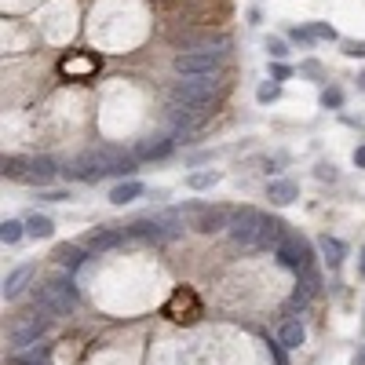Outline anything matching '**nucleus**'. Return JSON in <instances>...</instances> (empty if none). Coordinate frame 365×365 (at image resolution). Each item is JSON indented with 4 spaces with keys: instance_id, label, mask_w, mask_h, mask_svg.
Returning a JSON list of instances; mask_svg holds the SVG:
<instances>
[{
    "instance_id": "nucleus-11",
    "label": "nucleus",
    "mask_w": 365,
    "mask_h": 365,
    "mask_svg": "<svg viewBox=\"0 0 365 365\" xmlns=\"http://www.w3.org/2000/svg\"><path fill=\"white\" fill-rule=\"evenodd\" d=\"M124 241V230H110V227H99V230H91L88 238H84V249L91 256H102V252H110L117 249V245Z\"/></svg>"
},
{
    "instance_id": "nucleus-31",
    "label": "nucleus",
    "mask_w": 365,
    "mask_h": 365,
    "mask_svg": "<svg viewBox=\"0 0 365 365\" xmlns=\"http://www.w3.org/2000/svg\"><path fill=\"white\" fill-rule=\"evenodd\" d=\"M274 81H289V66H281V62H274Z\"/></svg>"
},
{
    "instance_id": "nucleus-26",
    "label": "nucleus",
    "mask_w": 365,
    "mask_h": 365,
    "mask_svg": "<svg viewBox=\"0 0 365 365\" xmlns=\"http://www.w3.org/2000/svg\"><path fill=\"white\" fill-rule=\"evenodd\" d=\"M307 30H310L315 41H336V30H333V26H325V22H315V26H307Z\"/></svg>"
},
{
    "instance_id": "nucleus-22",
    "label": "nucleus",
    "mask_w": 365,
    "mask_h": 365,
    "mask_svg": "<svg viewBox=\"0 0 365 365\" xmlns=\"http://www.w3.org/2000/svg\"><path fill=\"white\" fill-rule=\"evenodd\" d=\"M22 234H26V223H19V219H4V223H0V241L4 245H15Z\"/></svg>"
},
{
    "instance_id": "nucleus-18",
    "label": "nucleus",
    "mask_w": 365,
    "mask_h": 365,
    "mask_svg": "<svg viewBox=\"0 0 365 365\" xmlns=\"http://www.w3.org/2000/svg\"><path fill=\"white\" fill-rule=\"evenodd\" d=\"M303 336H307V333H303V325H299V321H285L281 329H278V344L292 350V347L303 344Z\"/></svg>"
},
{
    "instance_id": "nucleus-4",
    "label": "nucleus",
    "mask_w": 365,
    "mask_h": 365,
    "mask_svg": "<svg viewBox=\"0 0 365 365\" xmlns=\"http://www.w3.org/2000/svg\"><path fill=\"white\" fill-rule=\"evenodd\" d=\"M223 66V51H205V48H187L179 51L172 70L179 77H205V73H219Z\"/></svg>"
},
{
    "instance_id": "nucleus-1",
    "label": "nucleus",
    "mask_w": 365,
    "mask_h": 365,
    "mask_svg": "<svg viewBox=\"0 0 365 365\" xmlns=\"http://www.w3.org/2000/svg\"><path fill=\"white\" fill-rule=\"evenodd\" d=\"M77 285L70 274H51V278L37 289V307L48 310V315H70L77 307Z\"/></svg>"
},
{
    "instance_id": "nucleus-28",
    "label": "nucleus",
    "mask_w": 365,
    "mask_h": 365,
    "mask_svg": "<svg viewBox=\"0 0 365 365\" xmlns=\"http://www.w3.org/2000/svg\"><path fill=\"white\" fill-rule=\"evenodd\" d=\"M278 95H281V88H278V84H263V88L256 91V99H259V102H274Z\"/></svg>"
},
{
    "instance_id": "nucleus-20",
    "label": "nucleus",
    "mask_w": 365,
    "mask_h": 365,
    "mask_svg": "<svg viewBox=\"0 0 365 365\" xmlns=\"http://www.w3.org/2000/svg\"><path fill=\"white\" fill-rule=\"evenodd\" d=\"M26 234H30V238H51V234H55V223H51L48 216H30L26 219Z\"/></svg>"
},
{
    "instance_id": "nucleus-15",
    "label": "nucleus",
    "mask_w": 365,
    "mask_h": 365,
    "mask_svg": "<svg viewBox=\"0 0 365 365\" xmlns=\"http://www.w3.org/2000/svg\"><path fill=\"white\" fill-rule=\"evenodd\" d=\"M285 234H289V227H285L281 219L263 216V234H259V245H263V249H274V252H278V245L285 241Z\"/></svg>"
},
{
    "instance_id": "nucleus-32",
    "label": "nucleus",
    "mask_w": 365,
    "mask_h": 365,
    "mask_svg": "<svg viewBox=\"0 0 365 365\" xmlns=\"http://www.w3.org/2000/svg\"><path fill=\"white\" fill-rule=\"evenodd\" d=\"M355 165H358V168H365V142H362V147L355 150Z\"/></svg>"
},
{
    "instance_id": "nucleus-21",
    "label": "nucleus",
    "mask_w": 365,
    "mask_h": 365,
    "mask_svg": "<svg viewBox=\"0 0 365 365\" xmlns=\"http://www.w3.org/2000/svg\"><path fill=\"white\" fill-rule=\"evenodd\" d=\"M212 182H219L216 168H208V172H190V176H187V187H190V190H208Z\"/></svg>"
},
{
    "instance_id": "nucleus-3",
    "label": "nucleus",
    "mask_w": 365,
    "mask_h": 365,
    "mask_svg": "<svg viewBox=\"0 0 365 365\" xmlns=\"http://www.w3.org/2000/svg\"><path fill=\"white\" fill-rule=\"evenodd\" d=\"M230 238L238 249L245 252H259L263 245H259V234H263V212H256V208H238V212H230Z\"/></svg>"
},
{
    "instance_id": "nucleus-12",
    "label": "nucleus",
    "mask_w": 365,
    "mask_h": 365,
    "mask_svg": "<svg viewBox=\"0 0 365 365\" xmlns=\"http://www.w3.org/2000/svg\"><path fill=\"white\" fill-rule=\"evenodd\" d=\"M66 77H73V81H84V77H91L99 70V55H81V51H77V55H66L62 59V66H59Z\"/></svg>"
},
{
    "instance_id": "nucleus-5",
    "label": "nucleus",
    "mask_w": 365,
    "mask_h": 365,
    "mask_svg": "<svg viewBox=\"0 0 365 365\" xmlns=\"http://www.w3.org/2000/svg\"><path fill=\"white\" fill-rule=\"evenodd\" d=\"M219 91V73H205V77H182L172 88V99L182 102H212Z\"/></svg>"
},
{
    "instance_id": "nucleus-25",
    "label": "nucleus",
    "mask_w": 365,
    "mask_h": 365,
    "mask_svg": "<svg viewBox=\"0 0 365 365\" xmlns=\"http://www.w3.org/2000/svg\"><path fill=\"white\" fill-rule=\"evenodd\" d=\"M321 106L340 110V106H344V91H340V88H325V91H321Z\"/></svg>"
},
{
    "instance_id": "nucleus-29",
    "label": "nucleus",
    "mask_w": 365,
    "mask_h": 365,
    "mask_svg": "<svg viewBox=\"0 0 365 365\" xmlns=\"http://www.w3.org/2000/svg\"><path fill=\"white\" fill-rule=\"evenodd\" d=\"M267 51H270L274 59H285V55H289V51H285V41H278V37H270V41H267Z\"/></svg>"
},
{
    "instance_id": "nucleus-14",
    "label": "nucleus",
    "mask_w": 365,
    "mask_h": 365,
    "mask_svg": "<svg viewBox=\"0 0 365 365\" xmlns=\"http://www.w3.org/2000/svg\"><path fill=\"white\" fill-rule=\"evenodd\" d=\"M30 281H33V267H30V263H26V267H15V270H11L8 278H4V299H19Z\"/></svg>"
},
{
    "instance_id": "nucleus-2",
    "label": "nucleus",
    "mask_w": 365,
    "mask_h": 365,
    "mask_svg": "<svg viewBox=\"0 0 365 365\" xmlns=\"http://www.w3.org/2000/svg\"><path fill=\"white\" fill-rule=\"evenodd\" d=\"M132 238H147V241H176L182 234V212H161V216H147V219H135L132 227H128Z\"/></svg>"
},
{
    "instance_id": "nucleus-8",
    "label": "nucleus",
    "mask_w": 365,
    "mask_h": 365,
    "mask_svg": "<svg viewBox=\"0 0 365 365\" xmlns=\"http://www.w3.org/2000/svg\"><path fill=\"white\" fill-rule=\"evenodd\" d=\"M278 259H281V267L303 274L310 267V245H307V238H299V234H285V241L278 245Z\"/></svg>"
},
{
    "instance_id": "nucleus-24",
    "label": "nucleus",
    "mask_w": 365,
    "mask_h": 365,
    "mask_svg": "<svg viewBox=\"0 0 365 365\" xmlns=\"http://www.w3.org/2000/svg\"><path fill=\"white\" fill-rule=\"evenodd\" d=\"M0 176L4 179H22L26 176V161L22 158H4L0 161Z\"/></svg>"
},
{
    "instance_id": "nucleus-33",
    "label": "nucleus",
    "mask_w": 365,
    "mask_h": 365,
    "mask_svg": "<svg viewBox=\"0 0 365 365\" xmlns=\"http://www.w3.org/2000/svg\"><path fill=\"white\" fill-rule=\"evenodd\" d=\"M318 176H321V179H336V172H333V165H321V168H318Z\"/></svg>"
},
{
    "instance_id": "nucleus-30",
    "label": "nucleus",
    "mask_w": 365,
    "mask_h": 365,
    "mask_svg": "<svg viewBox=\"0 0 365 365\" xmlns=\"http://www.w3.org/2000/svg\"><path fill=\"white\" fill-rule=\"evenodd\" d=\"M70 190H44V201H66Z\"/></svg>"
},
{
    "instance_id": "nucleus-27",
    "label": "nucleus",
    "mask_w": 365,
    "mask_h": 365,
    "mask_svg": "<svg viewBox=\"0 0 365 365\" xmlns=\"http://www.w3.org/2000/svg\"><path fill=\"white\" fill-rule=\"evenodd\" d=\"M344 55H350V59H365V41H344Z\"/></svg>"
},
{
    "instance_id": "nucleus-34",
    "label": "nucleus",
    "mask_w": 365,
    "mask_h": 365,
    "mask_svg": "<svg viewBox=\"0 0 365 365\" xmlns=\"http://www.w3.org/2000/svg\"><path fill=\"white\" fill-rule=\"evenodd\" d=\"M358 88H362V91H365V73H362V77H358Z\"/></svg>"
},
{
    "instance_id": "nucleus-10",
    "label": "nucleus",
    "mask_w": 365,
    "mask_h": 365,
    "mask_svg": "<svg viewBox=\"0 0 365 365\" xmlns=\"http://www.w3.org/2000/svg\"><path fill=\"white\" fill-rule=\"evenodd\" d=\"M59 172H62V168H55V161H51V158H30V161H26L22 182H33V187H48V182L55 179Z\"/></svg>"
},
{
    "instance_id": "nucleus-9",
    "label": "nucleus",
    "mask_w": 365,
    "mask_h": 365,
    "mask_svg": "<svg viewBox=\"0 0 365 365\" xmlns=\"http://www.w3.org/2000/svg\"><path fill=\"white\" fill-rule=\"evenodd\" d=\"M165 315L172 321H194L201 315V303H198V296H194L190 289H176L172 299L165 303Z\"/></svg>"
},
{
    "instance_id": "nucleus-13",
    "label": "nucleus",
    "mask_w": 365,
    "mask_h": 365,
    "mask_svg": "<svg viewBox=\"0 0 365 365\" xmlns=\"http://www.w3.org/2000/svg\"><path fill=\"white\" fill-rule=\"evenodd\" d=\"M172 150H176V139L172 135H158V139H142L139 147H135V158H142V161H161Z\"/></svg>"
},
{
    "instance_id": "nucleus-7",
    "label": "nucleus",
    "mask_w": 365,
    "mask_h": 365,
    "mask_svg": "<svg viewBox=\"0 0 365 365\" xmlns=\"http://www.w3.org/2000/svg\"><path fill=\"white\" fill-rule=\"evenodd\" d=\"M44 325H48V310L44 315H26V318H19L15 325L8 329V344L15 347V350H22V347H30V344H37L44 336Z\"/></svg>"
},
{
    "instance_id": "nucleus-16",
    "label": "nucleus",
    "mask_w": 365,
    "mask_h": 365,
    "mask_svg": "<svg viewBox=\"0 0 365 365\" xmlns=\"http://www.w3.org/2000/svg\"><path fill=\"white\" fill-rule=\"evenodd\" d=\"M267 198L274 201V205H292L296 198H299V187L292 179H274L270 187H267Z\"/></svg>"
},
{
    "instance_id": "nucleus-35",
    "label": "nucleus",
    "mask_w": 365,
    "mask_h": 365,
    "mask_svg": "<svg viewBox=\"0 0 365 365\" xmlns=\"http://www.w3.org/2000/svg\"><path fill=\"white\" fill-rule=\"evenodd\" d=\"M362 274H365V249H362Z\"/></svg>"
},
{
    "instance_id": "nucleus-23",
    "label": "nucleus",
    "mask_w": 365,
    "mask_h": 365,
    "mask_svg": "<svg viewBox=\"0 0 365 365\" xmlns=\"http://www.w3.org/2000/svg\"><path fill=\"white\" fill-rule=\"evenodd\" d=\"M318 245H321L325 259H329V267H336V263H340V259H344V245L336 241V238H329V234H325V238H321Z\"/></svg>"
},
{
    "instance_id": "nucleus-19",
    "label": "nucleus",
    "mask_w": 365,
    "mask_h": 365,
    "mask_svg": "<svg viewBox=\"0 0 365 365\" xmlns=\"http://www.w3.org/2000/svg\"><path fill=\"white\" fill-rule=\"evenodd\" d=\"M51 256H55V263L66 267V270H73V267L84 263V256H81V249H77V245H59V249L51 252Z\"/></svg>"
},
{
    "instance_id": "nucleus-17",
    "label": "nucleus",
    "mask_w": 365,
    "mask_h": 365,
    "mask_svg": "<svg viewBox=\"0 0 365 365\" xmlns=\"http://www.w3.org/2000/svg\"><path fill=\"white\" fill-rule=\"evenodd\" d=\"M135 198H142V182L139 179H121L110 190V201L113 205H128V201H135Z\"/></svg>"
},
{
    "instance_id": "nucleus-6",
    "label": "nucleus",
    "mask_w": 365,
    "mask_h": 365,
    "mask_svg": "<svg viewBox=\"0 0 365 365\" xmlns=\"http://www.w3.org/2000/svg\"><path fill=\"white\" fill-rule=\"evenodd\" d=\"M179 212L194 216V230H201V234H216L230 223V208H223V205H187Z\"/></svg>"
}]
</instances>
